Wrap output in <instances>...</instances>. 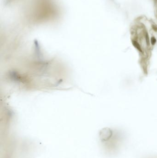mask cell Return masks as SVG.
<instances>
[{
	"instance_id": "1",
	"label": "cell",
	"mask_w": 157,
	"mask_h": 158,
	"mask_svg": "<svg viewBox=\"0 0 157 158\" xmlns=\"http://www.w3.org/2000/svg\"><path fill=\"white\" fill-rule=\"evenodd\" d=\"M132 44L133 45H134V47H136L140 52H142L140 45H139V44L137 43V42L136 41H132Z\"/></svg>"
},
{
	"instance_id": "2",
	"label": "cell",
	"mask_w": 157,
	"mask_h": 158,
	"mask_svg": "<svg viewBox=\"0 0 157 158\" xmlns=\"http://www.w3.org/2000/svg\"><path fill=\"white\" fill-rule=\"evenodd\" d=\"M151 44H152L153 45H155V44L156 42V38L154 37H151Z\"/></svg>"
},
{
	"instance_id": "3",
	"label": "cell",
	"mask_w": 157,
	"mask_h": 158,
	"mask_svg": "<svg viewBox=\"0 0 157 158\" xmlns=\"http://www.w3.org/2000/svg\"><path fill=\"white\" fill-rule=\"evenodd\" d=\"M146 40L147 42V45H149V37H148V34L147 33H146Z\"/></svg>"
},
{
	"instance_id": "4",
	"label": "cell",
	"mask_w": 157,
	"mask_h": 158,
	"mask_svg": "<svg viewBox=\"0 0 157 158\" xmlns=\"http://www.w3.org/2000/svg\"><path fill=\"white\" fill-rule=\"evenodd\" d=\"M153 29H154V30H155V31H157V26H154V25H153Z\"/></svg>"
},
{
	"instance_id": "5",
	"label": "cell",
	"mask_w": 157,
	"mask_h": 158,
	"mask_svg": "<svg viewBox=\"0 0 157 158\" xmlns=\"http://www.w3.org/2000/svg\"><path fill=\"white\" fill-rule=\"evenodd\" d=\"M10 1H11V0H7V3H8V2H10Z\"/></svg>"
}]
</instances>
